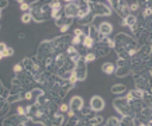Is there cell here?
I'll return each instance as SVG.
<instances>
[{"label":"cell","mask_w":152,"mask_h":126,"mask_svg":"<svg viewBox=\"0 0 152 126\" xmlns=\"http://www.w3.org/2000/svg\"><path fill=\"white\" fill-rule=\"evenodd\" d=\"M121 25H125V27H130V30L134 32L137 28L140 27L138 25V18H137L134 14H130V16L124 18V20H121Z\"/></svg>","instance_id":"2e32d148"},{"label":"cell","mask_w":152,"mask_h":126,"mask_svg":"<svg viewBox=\"0 0 152 126\" xmlns=\"http://www.w3.org/2000/svg\"><path fill=\"white\" fill-rule=\"evenodd\" d=\"M99 31L103 37H110V34L113 32V25L110 22H102L99 25Z\"/></svg>","instance_id":"4316f807"},{"label":"cell","mask_w":152,"mask_h":126,"mask_svg":"<svg viewBox=\"0 0 152 126\" xmlns=\"http://www.w3.org/2000/svg\"><path fill=\"white\" fill-rule=\"evenodd\" d=\"M69 81H71L72 84H73V86H75L76 83L79 81V80H77V77H76V74H75V73H72V74H71V77H69Z\"/></svg>","instance_id":"681fc988"},{"label":"cell","mask_w":152,"mask_h":126,"mask_svg":"<svg viewBox=\"0 0 152 126\" xmlns=\"http://www.w3.org/2000/svg\"><path fill=\"white\" fill-rule=\"evenodd\" d=\"M115 13H117V14L121 17V20L127 18V17L131 14V11H130V4H128L127 1H124V0H120L118 9L115 10Z\"/></svg>","instance_id":"9a60e30c"},{"label":"cell","mask_w":152,"mask_h":126,"mask_svg":"<svg viewBox=\"0 0 152 126\" xmlns=\"http://www.w3.org/2000/svg\"><path fill=\"white\" fill-rule=\"evenodd\" d=\"M72 37L73 35H68V34H61L59 37H55L52 39V44L55 46V50L56 53H62V52H66V49L72 45Z\"/></svg>","instance_id":"5b68a950"},{"label":"cell","mask_w":152,"mask_h":126,"mask_svg":"<svg viewBox=\"0 0 152 126\" xmlns=\"http://www.w3.org/2000/svg\"><path fill=\"white\" fill-rule=\"evenodd\" d=\"M21 99H24L23 94H10V95H9V98L6 99V101H7V102H10V104H13V102L21 101Z\"/></svg>","instance_id":"74e56055"},{"label":"cell","mask_w":152,"mask_h":126,"mask_svg":"<svg viewBox=\"0 0 152 126\" xmlns=\"http://www.w3.org/2000/svg\"><path fill=\"white\" fill-rule=\"evenodd\" d=\"M147 45L152 46V32H149V37H148V41H147Z\"/></svg>","instance_id":"db71d44e"},{"label":"cell","mask_w":152,"mask_h":126,"mask_svg":"<svg viewBox=\"0 0 152 126\" xmlns=\"http://www.w3.org/2000/svg\"><path fill=\"white\" fill-rule=\"evenodd\" d=\"M142 4H145V7L152 9V0H147V1H142Z\"/></svg>","instance_id":"f5cc1de1"},{"label":"cell","mask_w":152,"mask_h":126,"mask_svg":"<svg viewBox=\"0 0 152 126\" xmlns=\"http://www.w3.org/2000/svg\"><path fill=\"white\" fill-rule=\"evenodd\" d=\"M142 95H144V91H141V90L135 88V90H131L130 93H127L125 98L131 102V101H134V99H142Z\"/></svg>","instance_id":"f1b7e54d"},{"label":"cell","mask_w":152,"mask_h":126,"mask_svg":"<svg viewBox=\"0 0 152 126\" xmlns=\"http://www.w3.org/2000/svg\"><path fill=\"white\" fill-rule=\"evenodd\" d=\"M82 41H83V37H72V45L73 46H77V45H82Z\"/></svg>","instance_id":"ee69618b"},{"label":"cell","mask_w":152,"mask_h":126,"mask_svg":"<svg viewBox=\"0 0 152 126\" xmlns=\"http://www.w3.org/2000/svg\"><path fill=\"white\" fill-rule=\"evenodd\" d=\"M64 14L69 18H75L79 17V6L76 1H68L64 7Z\"/></svg>","instance_id":"4fadbf2b"},{"label":"cell","mask_w":152,"mask_h":126,"mask_svg":"<svg viewBox=\"0 0 152 126\" xmlns=\"http://www.w3.org/2000/svg\"><path fill=\"white\" fill-rule=\"evenodd\" d=\"M77 3V6H79V17L77 18H83L85 16H87L89 13H90V3L89 1H76Z\"/></svg>","instance_id":"603a6c76"},{"label":"cell","mask_w":152,"mask_h":126,"mask_svg":"<svg viewBox=\"0 0 152 126\" xmlns=\"http://www.w3.org/2000/svg\"><path fill=\"white\" fill-rule=\"evenodd\" d=\"M10 111V102H7L4 99H1V108H0V115L1 116H6L9 114Z\"/></svg>","instance_id":"836d02e7"},{"label":"cell","mask_w":152,"mask_h":126,"mask_svg":"<svg viewBox=\"0 0 152 126\" xmlns=\"http://www.w3.org/2000/svg\"><path fill=\"white\" fill-rule=\"evenodd\" d=\"M72 22H73V18H69V17H66L65 14H64V16L59 17L58 20H55V25L62 28L64 25H72Z\"/></svg>","instance_id":"f546056e"},{"label":"cell","mask_w":152,"mask_h":126,"mask_svg":"<svg viewBox=\"0 0 152 126\" xmlns=\"http://www.w3.org/2000/svg\"><path fill=\"white\" fill-rule=\"evenodd\" d=\"M49 4L52 7V18L54 20H58L59 17L64 16V10H62V4H61V1H49Z\"/></svg>","instance_id":"d6986e66"},{"label":"cell","mask_w":152,"mask_h":126,"mask_svg":"<svg viewBox=\"0 0 152 126\" xmlns=\"http://www.w3.org/2000/svg\"><path fill=\"white\" fill-rule=\"evenodd\" d=\"M73 35H75V37H85V35H86V31L82 30V28H76L75 31H73Z\"/></svg>","instance_id":"7dc6e473"},{"label":"cell","mask_w":152,"mask_h":126,"mask_svg":"<svg viewBox=\"0 0 152 126\" xmlns=\"http://www.w3.org/2000/svg\"><path fill=\"white\" fill-rule=\"evenodd\" d=\"M17 115H20V116L27 115V111H26V107H17Z\"/></svg>","instance_id":"c3c4849f"},{"label":"cell","mask_w":152,"mask_h":126,"mask_svg":"<svg viewBox=\"0 0 152 126\" xmlns=\"http://www.w3.org/2000/svg\"><path fill=\"white\" fill-rule=\"evenodd\" d=\"M65 126H92V125L89 123L87 119H85V118H82V116H79L76 114L75 116H71V118L68 119Z\"/></svg>","instance_id":"5bb4252c"},{"label":"cell","mask_w":152,"mask_h":126,"mask_svg":"<svg viewBox=\"0 0 152 126\" xmlns=\"http://www.w3.org/2000/svg\"><path fill=\"white\" fill-rule=\"evenodd\" d=\"M134 81H135V87L138 88V90L152 93V76L149 73H147V74H140V76H134Z\"/></svg>","instance_id":"8992f818"},{"label":"cell","mask_w":152,"mask_h":126,"mask_svg":"<svg viewBox=\"0 0 152 126\" xmlns=\"http://www.w3.org/2000/svg\"><path fill=\"white\" fill-rule=\"evenodd\" d=\"M102 70H103L104 74H114L115 70H117V66L114 65V63L107 62V63H104V65L102 66Z\"/></svg>","instance_id":"1f68e13d"},{"label":"cell","mask_w":152,"mask_h":126,"mask_svg":"<svg viewBox=\"0 0 152 126\" xmlns=\"http://www.w3.org/2000/svg\"><path fill=\"white\" fill-rule=\"evenodd\" d=\"M96 58H97V56H96V53H94V52H87L86 55L83 56V59H85V62H86V63H90V62L96 60Z\"/></svg>","instance_id":"60d3db41"},{"label":"cell","mask_w":152,"mask_h":126,"mask_svg":"<svg viewBox=\"0 0 152 126\" xmlns=\"http://www.w3.org/2000/svg\"><path fill=\"white\" fill-rule=\"evenodd\" d=\"M14 55V49L7 46L4 42L0 44V59H4V58H10V56Z\"/></svg>","instance_id":"d4e9b609"},{"label":"cell","mask_w":152,"mask_h":126,"mask_svg":"<svg viewBox=\"0 0 152 126\" xmlns=\"http://www.w3.org/2000/svg\"><path fill=\"white\" fill-rule=\"evenodd\" d=\"M152 53V46L149 45H141L140 48H138V52H137V55L134 58H138V59H145V58H149Z\"/></svg>","instance_id":"44dd1931"},{"label":"cell","mask_w":152,"mask_h":126,"mask_svg":"<svg viewBox=\"0 0 152 126\" xmlns=\"http://www.w3.org/2000/svg\"><path fill=\"white\" fill-rule=\"evenodd\" d=\"M69 28H71V25H64L62 28H59V30H61V34H66L68 31H69Z\"/></svg>","instance_id":"816d5d0a"},{"label":"cell","mask_w":152,"mask_h":126,"mask_svg":"<svg viewBox=\"0 0 152 126\" xmlns=\"http://www.w3.org/2000/svg\"><path fill=\"white\" fill-rule=\"evenodd\" d=\"M18 39H26V34L20 32V34H18Z\"/></svg>","instance_id":"11a10c76"},{"label":"cell","mask_w":152,"mask_h":126,"mask_svg":"<svg viewBox=\"0 0 152 126\" xmlns=\"http://www.w3.org/2000/svg\"><path fill=\"white\" fill-rule=\"evenodd\" d=\"M132 34H134V38H135V41L138 42V45H140V46L147 44L148 37H149V31H147V30L142 27V25H140V27L137 28Z\"/></svg>","instance_id":"7c38bea8"},{"label":"cell","mask_w":152,"mask_h":126,"mask_svg":"<svg viewBox=\"0 0 152 126\" xmlns=\"http://www.w3.org/2000/svg\"><path fill=\"white\" fill-rule=\"evenodd\" d=\"M65 122V116L64 114H61L59 111H56L54 114H51L49 116L45 118V121L42 122L44 126H62Z\"/></svg>","instance_id":"9c48e42d"},{"label":"cell","mask_w":152,"mask_h":126,"mask_svg":"<svg viewBox=\"0 0 152 126\" xmlns=\"http://www.w3.org/2000/svg\"><path fill=\"white\" fill-rule=\"evenodd\" d=\"M131 105V109H132V112H134V115H140L142 112V109L147 107V105L144 104V101L142 99H134V101H131L130 102Z\"/></svg>","instance_id":"7402d4cb"},{"label":"cell","mask_w":152,"mask_h":126,"mask_svg":"<svg viewBox=\"0 0 152 126\" xmlns=\"http://www.w3.org/2000/svg\"><path fill=\"white\" fill-rule=\"evenodd\" d=\"M73 73L76 74V77H77L79 81H85V80H86V77H87V63L85 62L83 56H82L80 60L76 63Z\"/></svg>","instance_id":"30bf717a"},{"label":"cell","mask_w":152,"mask_h":126,"mask_svg":"<svg viewBox=\"0 0 152 126\" xmlns=\"http://www.w3.org/2000/svg\"><path fill=\"white\" fill-rule=\"evenodd\" d=\"M56 55V50H55V46L52 44V39H45L42 41L39 46H38V50H37V55H35V59H37L38 65L44 67L45 66V62L48 58H52V56Z\"/></svg>","instance_id":"3957f363"},{"label":"cell","mask_w":152,"mask_h":126,"mask_svg":"<svg viewBox=\"0 0 152 126\" xmlns=\"http://www.w3.org/2000/svg\"><path fill=\"white\" fill-rule=\"evenodd\" d=\"M113 107H114V109L121 115V118H123V116H131V118H135L134 112H132V109H131L130 101L125 98V97L115 98L113 101Z\"/></svg>","instance_id":"277c9868"},{"label":"cell","mask_w":152,"mask_h":126,"mask_svg":"<svg viewBox=\"0 0 152 126\" xmlns=\"http://www.w3.org/2000/svg\"><path fill=\"white\" fill-rule=\"evenodd\" d=\"M89 121V123L92 126H99V125H102L103 123V118L100 115H94L93 118H90V119H87Z\"/></svg>","instance_id":"8d00e7d4"},{"label":"cell","mask_w":152,"mask_h":126,"mask_svg":"<svg viewBox=\"0 0 152 126\" xmlns=\"http://www.w3.org/2000/svg\"><path fill=\"white\" fill-rule=\"evenodd\" d=\"M31 16H33L34 21L37 22L47 21L52 17V7L49 3L34 1V4H31Z\"/></svg>","instance_id":"7a4b0ae2"},{"label":"cell","mask_w":152,"mask_h":126,"mask_svg":"<svg viewBox=\"0 0 152 126\" xmlns=\"http://www.w3.org/2000/svg\"><path fill=\"white\" fill-rule=\"evenodd\" d=\"M90 108H92L94 112H100V111L104 109V99L99 95H94L90 99Z\"/></svg>","instance_id":"ac0fdd59"},{"label":"cell","mask_w":152,"mask_h":126,"mask_svg":"<svg viewBox=\"0 0 152 126\" xmlns=\"http://www.w3.org/2000/svg\"><path fill=\"white\" fill-rule=\"evenodd\" d=\"M121 123H123V126H137L135 119L131 118V116H123L121 118Z\"/></svg>","instance_id":"d590c367"},{"label":"cell","mask_w":152,"mask_h":126,"mask_svg":"<svg viewBox=\"0 0 152 126\" xmlns=\"http://www.w3.org/2000/svg\"><path fill=\"white\" fill-rule=\"evenodd\" d=\"M94 46H96V52H94V53H96L97 58H103V56H106V55H109L110 53V48L106 44H103V42L96 44Z\"/></svg>","instance_id":"cb8c5ba5"},{"label":"cell","mask_w":152,"mask_h":126,"mask_svg":"<svg viewBox=\"0 0 152 126\" xmlns=\"http://www.w3.org/2000/svg\"><path fill=\"white\" fill-rule=\"evenodd\" d=\"M114 42H115V53L117 52H121V50H131V49H138L140 45L135 41L134 37H130L128 34L125 32H118L115 37H114Z\"/></svg>","instance_id":"6da1fadb"},{"label":"cell","mask_w":152,"mask_h":126,"mask_svg":"<svg viewBox=\"0 0 152 126\" xmlns=\"http://www.w3.org/2000/svg\"><path fill=\"white\" fill-rule=\"evenodd\" d=\"M127 91V87L124 84H114L111 87V93L113 94H121V93H125Z\"/></svg>","instance_id":"e575fe53"},{"label":"cell","mask_w":152,"mask_h":126,"mask_svg":"<svg viewBox=\"0 0 152 126\" xmlns=\"http://www.w3.org/2000/svg\"><path fill=\"white\" fill-rule=\"evenodd\" d=\"M28 123H33L30 121V118L27 115L24 116H20V115H11V116H7L3 119V126H20V125H27Z\"/></svg>","instance_id":"ba28073f"},{"label":"cell","mask_w":152,"mask_h":126,"mask_svg":"<svg viewBox=\"0 0 152 126\" xmlns=\"http://www.w3.org/2000/svg\"><path fill=\"white\" fill-rule=\"evenodd\" d=\"M18 3H20V10H21L23 13H31V4H30V3L23 1V0H20Z\"/></svg>","instance_id":"f35d334b"},{"label":"cell","mask_w":152,"mask_h":126,"mask_svg":"<svg viewBox=\"0 0 152 126\" xmlns=\"http://www.w3.org/2000/svg\"><path fill=\"white\" fill-rule=\"evenodd\" d=\"M90 3V10L94 16L99 17H109L111 16V7L110 4H106V3H100V1H89Z\"/></svg>","instance_id":"52a82bcc"},{"label":"cell","mask_w":152,"mask_h":126,"mask_svg":"<svg viewBox=\"0 0 152 126\" xmlns=\"http://www.w3.org/2000/svg\"><path fill=\"white\" fill-rule=\"evenodd\" d=\"M69 107H71L72 111H75V112H79V111L85 107V101L82 98L80 95H75L73 98L71 99V102H69Z\"/></svg>","instance_id":"ffe728a7"},{"label":"cell","mask_w":152,"mask_h":126,"mask_svg":"<svg viewBox=\"0 0 152 126\" xmlns=\"http://www.w3.org/2000/svg\"><path fill=\"white\" fill-rule=\"evenodd\" d=\"M87 35L90 37V38L96 42V44H100L102 41H103V35L100 34V31H99V28H96L94 25H89L87 27Z\"/></svg>","instance_id":"e0dca14e"},{"label":"cell","mask_w":152,"mask_h":126,"mask_svg":"<svg viewBox=\"0 0 152 126\" xmlns=\"http://www.w3.org/2000/svg\"><path fill=\"white\" fill-rule=\"evenodd\" d=\"M76 114H77L79 116H82V118H85V119H90V118L94 116V111L90 108V105H89V107L85 105V107H83L79 112H76Z\"/></svg>","instance_id":"83f0119b"},{"label":"cell","mask_w":152,"mask_h":126,"mask_svg":"<svg viewBox=\"0 0 152 126\" xmlns=\"http://www.w3.org/2000/svg\"><path fill=\"white\" fill-rule=\"evenodd\" d=\"M94 45H96V42H94V41H93V39L86 34V35L83 37V41H82V46H83L85 49L90 50V49H93V48H94Z\"/></svg>","instance_id":"4dcf8cb0"},{"label":"cell","mask_w":152,"mask_h":126,"mask_svg":"<svg viewBox=\"0 0 152 126\" xmlns=\"http://www.w3.org/2000/svg\"><path fill=\"white\" fill-rule=\"evenodd\" d=\"M13 70H14V73H16V74H20V73H23V71H24V67H23L21 63H17V65L13 66Z\"/></svg>","instance_id":"bcb514c9"},{"label":"cell","mask_w":152,"mask_h":126,"mask_svg":"<svg viewBox=\"0 0 152 126\" xmlns=\"http://www.w3.org/2000/svg\"><path fill=\"white\" fill-rule=\"evenodd\" d=\"M151 16H152V9H149V7H145V9H144V11H142V17H144V20L149 18Z\"/></svg>","instance_id":"f6af8a7d"},{"label":"cell","mask_w":152,"mask_h":126,"mask_svg":"<svg viewBox=\"0 0 152 126\" xmlns=\"http://www.w3.org/2000/svg\"><path fill=\"white\" fill-rule=\"evenodd\" d=\"M69 109H71V107H69L68 104H59V108H58V111H59L61 114H64V115H65V114H68V112H69Z\"/></svg>","instance_id":"7bdbcfd3"},{"label":"cell","mask_w":152,"mask_h":126,"mask_svg":"<svg viewBox=\"0 0 152 126\" xmlns=\"http://www.w3.org/2000/svg\"><path fill=\"white\" fill-rule=\"evenodd\" d=\"M131 73H132V66H121V67H117V70H115V76L117 77H127L130 76Z\"/></svg>","instance_id":"484cf974"},{"label":"cell","mask_w":152,"mask_h":126,"mask_svg":"<svg viewBox=\"0 0 152 126\" xmlns=\"http://www.w3.org/2000/svg\"><path fill=\"white\" fill-rule=\"evenodd\" d=\"M94 17H96V16H94L92 11H90V13H89L87 16H85L83 18H79V24H80V25H87V27H89V25H92Z\"/></svg>","instance_id":"d6a6232c"},{"label":"cell","mask_w":152,"mask_h":126,"mask_svg":"<svg viewBox=\"0 0 152 126\" xmlns=\"http://www.w3.org/2000/svg\"><path fill=\"white\" fill-rule=\"evenodd\" d=\"M140 7H141V3H140V1H132V3H130V11L131 13H135L137 10H140Z\"/></svg>","instance_id":"b9f144b4"},{"label":"cell","mask_w":152,"mask_h":126,"mask_svg":"<svg viewBox=\"0 0 152 126\" xmlns=\"http://www.w3.org/2000/svg\"><path fill=\"white\" fill-rule=\"evenodd\" d=\"M16 78L18 80V81L21 83V86L26 90H28V88L33 86L34 83H35V78H34V76L31 74V73H28V71H23V73H20V74H16Z\"/></svg>","instance_id":"8fae6325"},{"label":"cell","mask_w":152,"mask_h":126,"mask_svg":"<svg viewBox=\"0 0 152 126\" xmlns=\"http://www.w3.org/2000/svg\"><path fill=\"white\" fill-rule=\"evenodd\" d=\"M31 21H33L31 13H23V16H21V22L23 24H30Z\"/></svg>","instance_id":"ab89813d"},{"label":"cell","mask_w":152,"mask_h":126,"mask_svg":"<svg viewBox=\"0 0 152 126\" xmlns=\"http://www.w3.org/2000/svg\"><path fill=\"white\" fill-rule=\"evenodd\" d=\"M7 6H9V1H7V0H1V1H0V10H4Z\"/></svg>","instance_id":"f907efd6"}]
</instances>
